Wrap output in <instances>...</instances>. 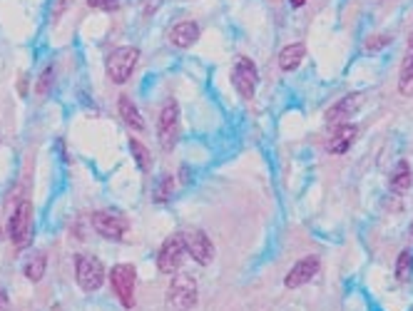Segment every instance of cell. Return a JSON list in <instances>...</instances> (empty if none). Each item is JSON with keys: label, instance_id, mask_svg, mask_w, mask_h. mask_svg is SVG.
Listing matches in <instances>:
<instances>
[{"label": "cell", "instance_id": "1", "mask_svg": "<svg viewBox=\"0 0 413 311\" xmlns=\"http://www.w3.org/2000/svg\"><path fill=\"white\" fill-rule=\"evenodd\" d=\"M167 306L172 311H192L197 306V281L190 274L172 277L167 289Z\"/></svg>", "mask_w": 413, "mask_h": 311}, {"label": "cell", "instance_id": "2", "mask_svg": "<svg viewBox=\"0 0 413 311\" xmlns=\"http://www.w3.org/2000/svg\"><path fill=\"white\" fill-rule=\"evenodd\" d=\"M105 266L98 257H90V254H80L75 259V279H78V286L82 292H98L105 284Z\"/></svg>", "mask_w": 413, "mask_h": 311}, {"label": "cell", "instance_id": "3", "mask_svg": "<svg viewBox=\"0 0 413 311\" xmlns=\"http://www.w3.org/2000/svg\"><path fill=\"white\" fill-rule=\"evenodd\" d=\"M137 60H139L137 47L125 45L112 50V55L107 58V78L115 85H125L132 72H135V67H137Z\"/></svg>", "mask_w": 413, "mask_h": 311}, {"label": "cell", "instance_id": "4", "mask_svg": "<svg viewBox=\"0 0 413 311\" xmlns=\"http://www.w3.org/2000/svg\"><path fill=\"white\" fill-rule=\"evenodd\" d=\"M110 284L115 297L125 309L135 306V284H137V269L132 264H115L110 269Z\"/></svg>", "mask_w": 413, "mask_h": 311}, {"label": "cell", "instance_id": "5", "mask_svg": "<svg viewBox=\"0 0 413 311\" xmlns=\"http://www.w3.org/2000/svg\"><path fill=\"white\" fill-rule=\"evenodd\" d=\"M184 257H187V246H184L182 234H172L164 239V244L159 246L157 254V269L162 274H177L184 264Z\"/></svg>", "mask_w": 413, "mask_h": 311}, {"label": "cell", "instance_id": "6", "mask_svg": "<svg viewBox=\"0 0 413 311\" xmlns=\"http://www.w3.org/2000/svg\"><path fill=\"white\" fill-rule=\"evenodd\" d=\"M8 234H10L13 244L18 246H25L30 242V234H33V207H30L27 200L18 202V207L13 209V217L8 222Z\"/></svg>", "mask_w": 413, "mask_h": 311}, {"label": "cell", "instance_id": "7", "mask_svg": "<svg viewBox=\"0 0 413 311\" xmlns=\"http://www.w3.org/2000/svg\"><path fill=\"white\" fill-rule=\"evenodd\" d=\"M157 140L164 149H172L179 140V107L175 100L164 105L157 120Z\"/></svg>", "mask_w": 413, "mask_h": 311}, {"label": "cell", "instance_id": "8", "mask_svg": "<svg viewBox=\"0 0 413 311\" xmlns=\"http://www.w3.org/2000/svg\"><path fill=\"white\" fill-rule=\"evenodd\" d=\"M182 237H184V246H187V254H190L197 264L207 266L214 261V254H216L214 244H212V239L202 229H187V232H182Z\"/></svg>", "mask_w": 413, "mask_h": 311}, {"label": "cell", "instance_id": "9", "mask_svg": "<svg viewBox=\"0 0 413 311\" xmlns=\"http://www.w3.org/2000/svg\"><path fill=\"white\" fill-rule=\"evenodd\" d=\"M256 83H259V75H256V65L249 58H239L236 60L234 70H232V85L236 87V92L242 95L244 100L254 98Z\"/></svg>", "mask_w": 413, "mask_h": 311}, {"label": "cell", "instance_id": "10", "mask_svg": "<svg viewBox=\"0 0 413 311\" xmlns=\"http://www.w3.org/2000/svg\"><path fill=\"white\" fill-rule=\"evenodd\" d=\"M319 266H322L319 257H314V254H311V257H304V259H299L291 266V272L284 279V286H287V289H299V286L309 284V281L319 274Z\"/></svg>", "mask_w": 413, "mask_h": 311}, {"label": "cell", "instance_id": "11", "mask_svg": "<svg viewBox=\"0 0 413 311\" xmlns=\"http://www.w3.org/2000/svg\"><path fill=\"white\" fill-rule=\"evenodd\" d=\"M92 227L100 237H105V239H122L127 232V222L122 217L112 212H95L92 214Z\"/></svg>", "mask_w": 413, "mask_h": 311}, {"label": "cell", "instance_id": "12", "mask_svg": "<svg viewBox=\"0 0 413 311\" xmlns=\"http://www.w3.org/2000/svg\"><path fill=\"white\" fill-rule=\"evenodd\" d=\"M364 105V95L361 92H351L346 98H342L336 105H331L326 110V125H342L346 122V117L356 115Z\"/></svg>", "mask_w": 413, "mask_h": 311}, {"label": "cell", "instance_id": "13", "mask_svg": "<svg viewBox=\"0 0 413 311\" xmlns=\"http://www.w3.org/2000/svg\"><path fill=\"white\" fill-rule=\"evenodd\" d=\"M356 135H359V127L351 122H342L336 125L334 135H331V140L326 142V152H331V155H344L346 149H351V144L356 142Z\"/></svg>", "mask_w": 413, "mask_h": 311}, {"label": "cell", "instance_id": "14", "mask_svg": "<svg viewBox=\"0 0 413 311\" xmlns=\"http://www.w3.org/2000/svg\"><path fill=\"white\" fill-rule=\"evenodd\" d=\"M197 40H199V25L194 20H182V23H177L170 30V43L175 47H182V50L192 47Z\"/></svg>", "mask_w": 413, "mask_h": 311}, {"label": "cell", "instance_id": "15", "mask_svg": "<svg viewBox=\"0 0 413 311\" xmlns=\"http://www.w3.org/2000/svg\"><path fill=\"white\" fill-rule=\"evenodd\" d=\"M118 110H120V117L125 120L127 127H132V130H137V132H142V130H144V120H142V115H139V110H137V107H135V103H132V100L127 98V95H122V98H120Z\"/></svg>", "mask_w": 413, "mask_h": 311}, {"label": "cell", "instance_id": "16", "mask_svg": "<svg viewBox=\"0 0 413 311\" xmlns=\"http://www.w3.org/2000/svg\"><path fill=\"white\" fill-rule=\"evenodd\" d=\"M304 55H306V47H304V43L287 45L282 52H279V65H282V70H296V67L302 65Z\"/></svg>", "mask_w": 413, "mask_h": 311}, {"label": "cell", "instance_id": "17", "mask_svg": "<svg viewBox=\"0 0 413 311\" xmlns=\"http://www.w3.org/2000/svg\"><path fill=\"white\" fill-rule=\"evenodd\" d=\"M388 187H391V192H406L411 187V167L406 160H401L394 167V172L388 177Z\"/></svg>", "mask_w": 413, "mask_h": 311}, {"label": "cell", "instance_id": "18", "mask_svg": "<svg viewBox=\"0 0 413 311\" xmlns=\"http://www.w3.org/2000/svg\"><path fill=\"white\" fill-rule=\"evenodd\" d=\"M396 279L401 284H406L413 279V249H403L396 259Z\"/></svg>", "mask_w": 413, "mask_h": 311}, {"label": "cell", "instance_id": "19", "mask_svg": "<svg viewBox=\"0 0 413 311\" xmlns=\"http://www.w3.org/2000/svg\"><path fill=\"white\" fill-rule=\"evenodd\" d=\"M399 92L403 95V98H411L413 95V52L403 60V65H401Z\"/></svg>", "mask_w": 413, "mask_h": 311}, {"label": "cell", "instance_id": "20", "mask_svg": "<svg viewBox=\"0 0 413 311\" xmlns=\"http://www.w3.org/2000/svg\"><path fill=\"white\" fill-rule=\"evenodd\" d=\"M45 266H47L45 254H33V259H27L25 264V277L30 281H40V279L45 277Z\"/></svg>", "mask_w": 413, "mask_h": 311}, {"label": "cell", "instance_id": "21", "mask_svg": "<svg viewBox=\"0 0 413 311\" xmlns=\"http://www.w3.org/2000/svg\"><path fill=\"white\" fill-rule=\"evenodd\" d=\"M130 149H132V155H135V162H137V167L142 169V172H147V169H150V164H152L147 147H144V144H139L137 140H130Z\"/></svg>", "mask_w": 413, "mask_h": 311}, {"label": "cell", "instance_id": "22", "mask_svg": "<svg viewBox=\"0 0 413 311\" xmlns=\"http://www.w3.org/2000/svg\"><path fill=\"white\" fill-rule=\"evenodd\" d=\"M170 195H172V177L164 175V177H159L157 187H155V202H167Z\"/></svg>", "mask_w": 413, "mask_h": 311}, {"label": "cell", "instance_id": "23", "mask_svg": "<svg viewBox=\"0 0 413 311\" xmlns=\"http://www.w3.org/2000/svg\"><path fill=\"white\" fill-rule=\"evenodd\" d=\"M388 43H391L388 35H371V38L364 43V50H379V47L388 45Z\"/></svg>", "mask_w": 413, "mask_h": 311}, {"label": "cell", "instance_id": "24", "mask_svg": "<svg viewBox=\"0 0 413 311\" xmlns=\"http://www.w3.org/2000/svg\"><path fill=\"white\" fill-rule=\"evenodd\" d=\"M90 8H98V10H115L120 6V0H87Z\"/></svg>", "mask_w": 413, "mask_h": 311}, {"label": "cell", "instance_id": "25", "mask_svg": "<svg viewBox=\"0 0 413 311\" xmlns=\"http://www.w3.org/2000/svg\"><path fill=\"white\" fill-rule=\"evenodd\" d=\"M50 83H53V67H47V70L43 72V78H40V85H38L40 95H45V90L50 87Z\"/></svg>", "mask_w": 413, "mask_h": 311}, {"label": "cell", "instance_id": "26", "mask_svg": "<svg viewBox=\"0 0 413 311\" xmlns=\"http://www.w3.org/2000/svg\"><path fill=\"white\" fill-rule=\"evenodd\" d=\"M5 306H8V294L3 292V289H0V311L5 309Z\"/></svg>", "mask_w": 413, "mask_h": 311}, {"label": "cell", "instance_id": "27", "mask_svg": "<svg viewBox=\"0 0 413 311\" xmlns=\"http://www.w3.org/2000/svg\"><path fill=\"white\" fill-rule=\"evenodd\" d=\"M289 3H291V6H294V8H302V6H306V0H289Z\"/></svg>", "mask_w": 413, "mask_h": 311}, {"label": "cell", "instance_id": "28", "mask_svg": "<svg viewBox=\"0 0 413 311\" xmlns=\"http://www.w3.org/2000/svg\"><path fill=\"white\" fill-rule=\"evenodd\" d=\"M411 47H413V35H411Z\"/></svg>", "mask_w": 413, "mask_h": 311}, {"label": "cell", "instance_id": "29", "mask_svg": "<svg viewBox=\"0 0 413 311\" xmlns=\"http://www.w3.org/2000/svg\"><path fill=\"white\" fill-rule=\"evenodd\" d=\"M411 234H413V224H411Z\"/></svg>", "mask_w": 413, "mask_h": 311}, {"label": "cell", "instance_id": "30", "mask_svg": "<svg viewBox=\"0 0 413 311\" xmlns=\"http://www.w3.org/2000/svg\"><path fill=\"white\" fill-rule=\"evenodd\" d=\"M411 311H413V309H411Z\"/></svg>", "mask_w": 413, "mask_h": 311}]
</instances>
